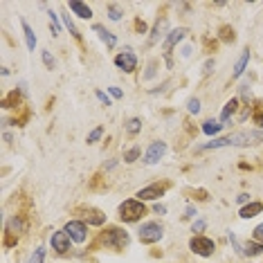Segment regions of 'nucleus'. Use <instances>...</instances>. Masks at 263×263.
I'll use <instances>...</instances> for the list:
<instances>
[{
  "instance_id": "f257e3e1",
  "label": "nucleus",
  "mask_w": 263,
  "mask_h": 263,
  "mask_svg": "<svg viewBox=\"0 0 263 263\" xmlns=\"http://www.w3.org/2000/svg\"><path fill=\"white\" fill-rule=\"evenodd\" d=\"M263 142V130H238L227 137H216L214 142L196 146V151H209V148H223V146H252Z\"/></svg>"
},
{
  "instance_id": "f03ea898",
  "label": "nucleus",
  "mask_w": 263,
  "mask_h": 263,
  "mask_svg": "<svg viewBox=\"0 0 263 263\" xmlns=\"http://www.w3.org/2000/svg\"><path fill=\"white\" fill-rule=\"evenodd\" d=\"M146 214V207L142 200H135V198H128L119 205V218L124 223H137L142 216Z\"/></svg>"
},
{
  "instance_id": "7ed1b4c3",
  "label": "nucleus",
  "mask_w": 263,
  "mask_h": 263,
  "mask_svg": "<svg viewBox=\"0 0 263 263\" xmlns=\"http://www.w3.org/2000/svg\"><path fill=\"white\" fill-rule=\"evenodd\" d=\"M128 241H130L128 232L119 230V227H110V230H106L104 236H101V243L110 250H124L128 245Z\"/></svg>"
},
{
  "instance_id": "20e7f679",
  "label": "nucleus",
  "mask_w": 263,
  "mask_h": 263,
  "mask_svg": "<svg viewBox=\"0 0 263 263\" xmlns=\"http://www.w3.org/2000/svg\"><path fill=\"white\" fill-rule=\"evenodd\" d=\"M23 232H27V220L21 216H11L7 220V230H5V248L16 245V241H18V236Z\"/></svg>"
},
{
  "instance_id": "39448f33",
  "label": "nucleus",
  "mask_w": 263,
  "mask_h": 263,
  "mask_svg": "<svg viewBox=\"0 0 263 263\" xmlns=\"http://www.w3.org/2000/svg\"><path fill=\"white\" fill-rule=\"evenodd\" d=\"M162 236H164V227L160 223H155V220H148V223H144L140 227V241L144 245L158 243Z\"/></svg>"
},
{
  "instance_id": "423d86ee",
  "label": "nucleus",
  "mask_w": 263,
  "mask_h": 263,
  "mask_svg": "<svg viewBox=\"0 0 263 263\" xmlns=\"http://www.w3.org/2000/svg\"><path fill=\"white\" fill-rule=\"evenodd\" d=\"M189 250L198 256H212L214 250H216V243L202 234H196V236H191V241H189Z\"/></svg>"
},
{
  "instance_id": "0eeeda50",
  "label": "nucleus",
  "mask_w": 263,
  "mask_h": 263,
  "mask_svg": "<svg viewBox=\"0 0 263 263\" xmlns=\"http://www.w3.org/2000/svg\"><path fill=\"white\" fill-rule=\"evenodd\" d=\"M169 189V184L166 182H153L148 184V187H142L140 191H137V200H158L160 196H164V191Z\"/></svg>"
},
{
  "instance_id": "6e6552de",
  "label": "nucleus",
  "mask_w": 263,
  "mask_h": 263,
  "mask_svg": "<svg viewBox=\"0 0 263 263\" xmlns=\"http://www.w3.org/2000/svg\"><path fill=\"white\" fill-rule=\"evenodd\" d=\"M115 65L119 70H124L126 74H130V72H135L137 70V57L133 54V50H124V52H119V54L115 57Z\"/></svg>"
},
{
  "instance_id": "1a4fd4ad",
  "label": "nucleus",
  "mask_w": 263,
  "mask_h": 263,
  "mask_svg": "<svg viewBox=\"0 0 263 263\" xmlns=\"http://www.w3.org/2000/svg\"><path fill=\"white\" fill-rule=\"evenodd\" d=\"M164 153H166V142H162V140L153 142L144 153V164H158L160 160L164 158Z\"/></svg>"
},
{
  "instance_id": "9d476101",
  "label": "nucleus",
  "mask_w": 263,
  "mask_h": 263,
  "mask_svg": "<svg viewBox=\"0 0 263 263\" xmlns=\"http://www.w3.org/2000/svg\"><path fill=\"white\" fill-rule=\"evenodd\" d=\"M65 232H68V236L72 238L74 243H83L88 238V227L83 220H70V223L65 225Z\"/></svg>"
},
{
  "instance_id": "9b49d317",
  "label": "nucleus",
  "mask_w": 263,
  "mask_h": 263,
  "mask_svg": "<svg viewBox=\"0 0 263 263\" xmlns=\"http://www.w3.org/2000/svg\"><path fill=\"white\" fill-rule=\"evenodd\" d=\"M187 32L189 29L187 27H178V29H171L169 34H166V39H164V43H162V50H164V57H169L171 54V50L176 47L180 41L187 36Z\"/></svg>"
},
{
  "instance_id": "f8f14e48",
  "label": "nucleus",
  "mask_w": 263,
  "mask_h": 263,
  "mask_svg": "<svg viewBox=\"0 0 263 263\" xmlns=\"http://www.w3.org/2000/svg\"><path fill=\"white\" fill-rule=\"evenodd\" d=\"M70 241L72 238L68 236V232L65 230H59V232H54V234L50 236V243H52V250H57L59 254H65L70 250Z\"/></svg>"
},
{
  "instance_id": "ddd939ff",
  "label": "nucleus",
  "mask_w": 263,
  "mask_h": 263,
  "mask_svg": "<svg viewBox=\"0 0 263 263\" xmlns=\"http://www.w3.org/2000/svg\"><path fill=\"white\" fill-rule=\"evenodd\" d=\"M68 9L72 11L74 16H79V18H83V21L92 18V9L88 7L86 3H81V0H70V3H68Z\"/></svg>"
},
{
  "instance_id": "4468645a",
  "label": "nucleus",
  "mask_w": 263,
  "mask_h": 263,
  "mask_svg": "<svg viewBox=\"0 0 263 263\" xmlns=\"http://www.w3.org/2000/svg\"><path fill=\"white\" fill-rule=\"evenodd\" d=\"M92 32L97 34V36H99L101 41H104L108 50H112V47L117 45V36H115V34H112V32H108V29H106L104 25H92Z\"/></svg>"
},
{
  "instance_id": "2eb2a0df",
  "label": "nucleus",
  "mask_w": 263,
  "mask_h": 263,
  "mask_svg": "<svg viewBox=\"0 0 263 263\" xmlns=\"http://www.w3.org/2000/svg\"><path fill=\"white\" fill-rule=\"evenodd\" d=\"M248 63H250V50H243V52H241V57H238V59H236V63H234V70H232V79H238V77L245 72Z\"/></svg>"
},
{
  "instance_id": "dca6fc26",
  "label": "nucleus",
  "mask_w": 263,
  "mask_h": 263,
  "mask_svg": "<svg viewBox=\"0 0 263 263\" xmlns=\"http://www.w3.org/2000/svg\"><path fill=\"white\" fill-rule=\"evenodd\" d=\"M261 212H263V202H256V200H254V202H248V205H245V207L241 209V212H238V216L248 220V218L259 216Z\"/></svg>"
},
{
  "instance_id": "f3484780",
  "label": "nucleus",
  "mask_w": 263,
  "mask_h": 263,
  "mask_svg": "<svg viewBox=\"0 0 263 263\" xmlns=\"http://www.w3.org/2000/svg\"><path fill=\"white\" fill-rule=\"evenodd\" d=\"M164 29H166V18H158L155 21V25L151 29V36H148V45H155L160 41V36L164 34Z\"/></svg>"
},
{
  "instance_id": "a211bd4d",
  "label": "nucleus",
  "mask_w": 263,
  "mask_h": 263,
  "mask_svg": "<svg viewBox=\"0 0 263 263\" xmlns=\"http://www.w3.org/2000/svg\"><path fill=\"white\" fill-rule=\"evenodd\" d=\"M236 108H238V99H236V97H232V99L223 106V112H220V124H223V126H225L227 122H230V117L236 112Z\"/></svg>"
},
{
  "instance_id": "6ab92c4d",
  "label": "nucleus",
  "mask_w": 263,
  "mask_h": 263,
  "mask_svg": "<svg viewBox=\"0 0 263 263\" xmlns=\"http://www.w3.org/2000/svg\"><path fill=\"white\" fill-rule=\"evenodd\" d=\"M21 27H23V34H25V43H27V50L34 52V47H36V34H34V29L29 27L27 21H21Z\"/></svg>"
},
{
  "instance_id": "aec40b11",
  "label": "nucleus",
  "mask_w": 263,
  "mask_h": 263,
  "mask_svg": "<svg viewBox=\"0 0 263 263\" xmlns=\"http://www.w3.org/2000/svg\"><path fill=\"white\" fill-rule=\"evenodd\" d=\"M263 254V245L256 241H248L243 245V256H261Z\"/></svg>"
},
{
  "instance_id": "412c9836",
  "label": "nucleus",
  "mask_w": 263,
  "mask_h": 263,
  "mask_svg": "<svg viewBox=\"0 0 263 263\" xmlns=\"http://www.w3.org/2000/svg\"><path fill=\"white\" fill-rule=\"evenodd\" d=\"M86 220H88V225H104L106 214H101L99 209H88V212H86Z\"/></svg>"
},
{
  "instance_id": "4be33fe9",
  "label": "nucleus",
  "mask_w": 263,
  "mask_h": 263,
  "mask_svg": "<svg viewBox=\"0 0 263 263\" xmlns=\"http://www.w3.org/2000/svg\"><path fill=\"white\" fill-rule=\"evenodd\" d=\"M21 106V92L18 90H11L7 97L3 99V108H18Z\"/></svg>"
},
{
  "instance_id": "5701e85b",
  "label": "nucleus",
  "mask_w": 263,
  "mask_h": 263,
  "mask_svg": "<svg viewBox=\"0 0 263 263\" xmlns=\"http://www.w3.org/2000/svg\"><path fill=\"white\" fill-rule=\"evenodd\" d=\"M220 128H223V124H220V122H214V119H207V122L202 124V133L209 135V137L218 135V133H220Z\"/></svg>"
},
{
  "instance_id": "b1692460",
  "label": "nucleus",
  "mask_w": 263,
  "mask_h": 263,
  "mask_svg": "<svg viewBox=\"0 0 263 263\" xmlns=\"http://www.w3.org/2000/svg\"><path fill=\"white\" fill-rule=\"evenodd\" d=\"M140 130H142V119L130 117L128 122H126V133H128V135H137Z\"/></svg>"
},
{
  "instance_id": "393cba45",
  "label": "nucleus",
  "mask_w": 263,
  "mask_h": 263,
  "mask_svg": "<svg viewBox=\"0 0 263 263\" xmlns=\"http://www.w3.org/2000/svg\"><path fill=\"white\" fill-rule=\"evenodd\" d=\"M142 155V148L140 146H133V148H128V151H124V162H128V164H133L137 158Z\"/></svg>"
},
{
  "instance_id": "a878e982",
  "label": "nucleus",
  "mask_w": 263,
  "mask_h": 263,
  "mask_svg": "<svg viewBox=\"0 0 263 263\" xmlns=\"http://www.w3.org/2000/svg\"><path fill=\"white\" fill-rule=\"evenodd\" d=\"M43 261H45V248L43 245H39V248L32 252V256H29L27 263H43Z\"/></svg>"
},
{
  "instance_id": "bb28decb",
  "label": "nucleus",
  "mask_w": 263,
  "mask_h": 263,
  "mask_svg": "<svg viewBox=\"0 0 263 263\" xmlns=\"http://www.w3.org/2000/svg\"><path fill=\"white\" fill-rule=\"evenodd\" d=\"M61 18H63V25L70 29V34H72V36L77 39V41H81V34H79V29L74 27V23L70 21V16H65V14H61Z\"/></svg>"
},
{
  "instance_id": "cd10ccee",
  "label": "nucleus",
  "mask_w": 263,
  "mask_h": 263,
  "mask_svg": "<svg viewBox=\"0 0 263 263\" xmlns=\"http://www.w3.org/2000/svg\"><path fill=\"white\" fill-rule=\"evenodd\" d=\"M122 16H124L122 7H119V5H115V3H110V5H108V18H110V21H119Z\"/></svg>"
},
{
  "instance_id": "c85d7f7f",
  "label": "nucleus",
  "mask_w": 263,
  "mask_h": 263,
  "mask_svg": "<svg viewBox=\"0 0 263 263\" xmlns=\"http://www.w3.org/2000/svg\"><path fill=\"white\" fill-rule=\"evenodd\" d=\"M41 57H43V63H45V68H47V70H57V59L52 57L50 52L43 50V52H41Z\"/></svg>"
},
{
  "instance_id": "c756f323",
  "label": "nucleus",
  "mask_w": 263,
  "mask_h": 263,
  "mask_svg": "<svg viewBox=\"0 0 263 263\" xmlns=\"http://www.w3.org/2000/svg\"><path fill=\"white\" fill-rule=\"evenodd\" d=\"M220 41H225V43L234 41V29H232L230 25H223V27H220Z\"/></svg>"
},
{
  "instance_id": "7c9ffc66",
  "label": "nucleus",
  "mask_w": 263,
  "mask_h": 263,
  "mask_svg": "<svg viewBox=\"0 0 263 263\" xmlns=\"http://www.w3.org/2000/svg\"><path fill=\"white\" fill-rule=\"evenodd\" d=\"M252 119H254V124L259 128H263V104H259L256 108L252 110Z\"/></svg>"
},
{
  "instance_id": "2f4dec72",
  "label": "nucleus",
  "mask_w": 263,
  "mask_h": 263,
  "mask_svg": "<svg viewBox=\"0 0 263 263\" xmlns=\"http://www.w3.org/2000/svg\"><path fill=\"white\" fill-rule=\"evenodd\" d=\"M187 110L191 112V115H198V112H200V99L191 97V99L187 101Z\"/></svg>"
},
{
  "instance_id": "473e14b6",
  "label": "nucleus",
  "mask_w": 263,
  "mask_h": 263,
  "mask_svg": "<svg viewBox=\"0 0 263 263\" xmlns=\"http://www.w3.org/2000/svg\"><path fill=\"white\" fill-rule=\"evenodd\" d=\"M59 18H61V16H59V14H54V11H50V23H52V34H54V36H57V34H59V32H61V25H59Z\"/></svg>"
},
{
  "instance_id": "72a5a7b5",
  "label": "nucleus",
  "mask_w": 263,
  "mask_h": 263,
  "mask_svg": "<svg viewBox=\"0 0 263 263\" xmlns=\"http://www.w3.org/2000/svg\"><path fill=\"white\" fill-rule=\"evenodd\" d=\"M101 135H104V128L97 126V128H95L92 133H90V135H88V144H95V142H97V140H101Z\"/></svg>"
},
{
  "instance_id": "f704fd0d",
  "label": "nucleus",
  "mask_w": 263,
  "mask_h": 263,
  "mask_svg": "<svg viewBox=\"0 0 263 263\" xmlns=\"http://www.w3.org/2000/svg\"><path fill=\"white\" fill-rule=\"evenodd\" d=\"M252 241H256V243H261V245H263V223H261V225H256L254 230H252Z\"/></svg>"
},
{
  "instance_id": "c9c22d12",
  "label": "nucleus",
  "mask_w": 263,
  "mask_h": 263,
  "mask_svg": "<svg viewBox=\"0 0 263 263\" xmlns=\"http://www.w3.org/2000/svg\"><path fill=\"white\" fill-rule=\"evenodd\" d=\"M214 68H216V61H214V59H207L205 61V65H202V74H212L214 72Z\"/></svg>"
},
{
  "instance_id": "e433bc0d",
  "label": "nucleus",
  "mask_w": 263,
  "mask_h": 263,
  "mask_svg": "<svg viewBox=\"0 0 263 263\" xmlns=\"http://www.w3.org/2000/svg\"><path fill=\"white\" fill-rule=\"evenodd\" d=\"M205 227H207V223L205 220H194V225H191V232H205Z\"/></svg>"
},
{
  "instance_id": "4c0bfd02",
  "label": "nucleus",
  "mask_w": 263,
  "mask_h": 263,
  "mask_svg": "<svg viewBox=\"0 0 263 263\" xmlns=\"http://www.w3.org/2000/svg\"><path fill=\"white\" fill-rule=\"evenodd\" d=\"M155 68H158V61H151V63H148V70H146L144 79H151V77L155 74Z\"/></svg>"
},
{
  "instance_id": "58836bf2",
  "label": "nucleus",
  "mask_w": 263,
  "mask_h": 263,
  "mask_svg": "<svg viewBox=\"0 0 263 263\" xmlns=\"http://www.w3.org/2000/svg\"><path fill=\"white\" fill-rule=\"evenodd\" d=\"M241 95H243V99L250 104V97H252V92H250V86H248V83H243V86H241Z\"/></svg>"
},
{
  "instance_id": "ea45409f",
  "label": "nucleus",
  "mask_w": 263,
  "mask_h": 263,
  "mask_svg": "<svg viewBox=\"0 0 263 263\" xmlns=\"http://www.w3.org/2000/svg\"><path fill=\"white\" fill-rule=\"evenodd\" d=\"M95 95H97V99H99V101H101V104H104V106H110V99H108V95H106V92L97 90Z\"/></svg>"
},
{
  "instance_id": "a19ab883",
  "label": "nucleus",
  "mask_w": 263,
  "mask_h": 263,
  "mask_svg": "<svg viewBox=\"0 0 263 263\" xmlns=\"http://www.w3.org/2000/svg\"><path fill=\"white\" fill-rule=\"evenodd\" d=\"M108 92H110V95H112V97H115V99H122V97H124V92L119 90L117 86H110V88H108Z\"/></svg>"
},
{
  "instance_id": "79ce46f5",
  "label": "nucleus",
  "mask_w": 263,
  "mask_h": 263,
  "mask_svg": "<svg viewBox=\"0 0 263 263\" xmlns=\"http://www.w3.org/2000/svg\"><path fill=\"white\" fill-rule=\"evenodd\" d=\"M135 27H137V29H140V32H142V34H144V32H146V23H144V21H140V18H137V21H135Z\"/></svg>"
},
{
  "instance_id": "37998d69",
  "label": "nucleus",
  "mask_w": 263,
  "mask_h": 263,
  "mask_svg": "<svg viewBox=\"0 0 263 263\" xmlns=\"http://www.w3.org/2000/svg\"><path fill=\"white\" fill-rule=\"evenodd\" d=\"M153 212H155V214H160V216H162V214H166V207H164V205H160V202H158V205L153 207Z\"/></svg>"
},
{
  "instance_id": "c03bdc74",
  "label": "nucleus",
  "mask_w": 263,
  "mask_h": 263,
  "mask_svg": "<svg viewBox=\"0 0 263 263\" xmlns=\"http://www.w3.org/2000/svg\"><path fill=\"white\" fill-rule=\"evenodd\" d=\"M196 216V209L194 207H187V212H184V218H194Z\"/></svg>"
},
{
  "instance_id": "a18cd8bd",
  "label": "nucleus",
  "mask_w": 263,
  "mask_h": 263,
  "mask_svg": "<svg viewBox=\"0 0 263 263\" xmlns=\"http://www.w3.org/2000/svg\"><path fill=\"white\" fill-rule=\"evenodd\" d=\"M238 202H243V205H245V202H250V196L248 194H238V198H236Z\"/></svg>"
},
{
  "instance_id": "49530a36",
  "label": "nucleus",
  "mask_w": 263,
  "mask_h": 263,
  "mask_svg": "<svg viewBox=\"0 0 263 263\" xmlns=\"http://www.w3.org/2000/svg\"><path fill=\"white\" fill-rule=\"evenodd\" d=\"M191 54V47H182V57H189Z\"/></svg>"
}]
</instances>
